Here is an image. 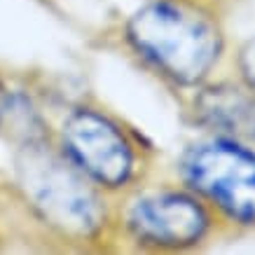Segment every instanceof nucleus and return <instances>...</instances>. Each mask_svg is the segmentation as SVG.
<instances>
[{
    "label": "nucleus",
    "mask_w": 255,
    "mask_h": 255,
    "mask_svg": "<svg viewBox=\"0 0 255 255\" xmlns=\"http://www.w3.org/2000/svg\"><path fill=\"white\" fill-rule=\"evenodd\" d=\"M127 40L178 85H199L223 52L218 19L194 0H150L127 23Z\"/></svg>",
    "instance_id": "obj_1"
},
{
    "label": "nucleus",
    "mask_w": 255,
    "mask_h": 255,
    "mask_svg": "<svg viewBox=\"0 0 255 255\" xmlns=\"http://www.w3.org/2000/svg\"><path fill=\"white\" fill-rule=\"evenodd\" d=\"M127 230L140 244L155 248H190L211 227V216L197 197L178 190L140 194L124 213Z\"/></svg>",
    "instance_id": "obj_5"
},
{
    "label": "nucleus",
    "mask_w": 255,
    "mask_h": 255,
    "mask_svg": "<svg viewBox=\"0 0 255 255\" xmlns=\"http://www.w3.org/2000/svg\"><path fill=\"white\" fill-rule=\"evenodd\" d=\"M61 150L94 185L120 190L133 176V147L108 115L92 108L70 110L61 124Z\"/></svg>",
    "instance_id": "obj_4"
},
{
    "label": "nucleus",
    "mask_w": 255,
    "mask_h": 255,
    "mask_svg": "<svg viewBox=\"0 0 255 255\" xmlns=\"http://www.w3.org/2000/svg\"><path fill=\"white\" fill-rule=\"evenodd\" d=\"M197 115L218 131L255 138V94L234 85H218L199 94Z\"/></svg>",
    "instance_id": "obj_6"
},
{
    "label": "nucleus",
    "mask_w": 255,
    "mask_h": 255,
    "mask_svg": "<svg viewBox=\"0 0 255 255\" xmlns=\"http://www.w3.org/2000/svg\"><path fill=\"white\" fill-rule=\"evenodd\" d=\"M180 176L225 216L255 227V152L234 138H213L187 147Z\"/></svg>",
    "instance_id": "obj_3"
},
{
    "label": "nucleus",
    "mask_w": 255,
    "mask_h": 255,
    "mask_svg": "<svg viewBox=\"0 0 255 255\" xmlns=\"http://www.w3.org/2000/svg\"><path fill=\"white\" fill-rule=\"evenodd\" d=\"M16 180L35 213L59 232L92 237L103 227V201L94 183L61 150L26 138L16 155Z\"/></svg>",
    "instance_id": "obj_2"
},
{
    "label": "nucleus",
    "mask_w": 255,
    "mask_h": 255,
    "mask_svg": "<svg viewBox=\"0 0 255 255\" xmlns=\"http://www.w3.org/2000/svg\"><path fill=\"white\" fill-rule=\"evenodd\" d=\"M241 68L246 73L248 82L255 87V40H251V42L244 47V52H241Z\"/></svg>",
    "instance_id": "obj_7"
},
{
    "label": "nucleus",
    "mask_w": 255,
    "mask_h": 255,
    "mask_svg": "<svg viewBox=\"0 0 255 255\" xmlns=\"http://www.w3.org/2000/svg\"><path fill=\"white\" fill-rule=\"evenodd\" d=\"M0 122H2V110H0Z\"/></svg>",
    "instance_id": "obj_8"
}]
</instances>
